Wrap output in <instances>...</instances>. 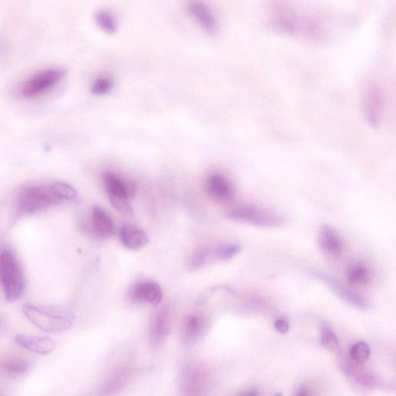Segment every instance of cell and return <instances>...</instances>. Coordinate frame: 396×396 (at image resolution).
<instances>
[{
    "label": "cell",
    "mask_w": 396,
    "mask_h": 396,
    "mask_svg": "<svg viewBox=\"0 0 396 396\" xmlns=\"http://www.w3.org/2000/svg\"><path fill=\"white\" fill-rule=\"evenodd\" d=\"M131 297L135 302L159 305L163 297L161 286L154 281H141L133 285Z\"/></svg>",
    "instance_id": "8fae6325"
},
{
    "label": "cell",
    "mask_w": 396,
    "mask_h": 396,
    "mask_svg": "<svg viewBox=\"0 0 396 396\" xmlns=\"http://www.w3.org/2000/svg\"><path fill=\"white\" fill-rule=\"evenodd\" d=\"M238 396H258V392L255 389H251V390L245 392Z\"/></svg>",
    "instance_id": "1f68e13d"
},
{
    "label": "cell",
    "mask_w": 396,
    "mask_h": 396,
    "mask_svg": "<svg viewBox=\"0 0 396 396\" xmlns=\"http://www.w3.org/2000/svg\"><path fill=\"white\" fill-rule=\"evenodd\" d=\"M370 279V272L363 265H354L347 272V281L352 286L365 285Z\"/></svg>",
    "instance_id": "7402d4cb"
},
{
    "label": "cell",
    "mask_w": 396,
    "mask_h": 396,
    "mask_svg": "<svg viewBox=\"0 0 396 396\" xmlns=\"http://www.w3.org/2000/svg\"><path fill=\"white\" fill-rule=\"evenodd\" d=\"M95 22L101 31L106 33L113 34L118 29V22L111 11L99 10L95 13Z\"/></svg>",
    "instance_id": "ffe728a7"
},
{
    "label": "cell",
    "mask_w": 396,
    "mask_h": 396,
    "mask_svg": "<svg viewBox=\"0 0 396 396\" xmlns=\"http://www.w3.org/2000/svg\"><path fill=\"white\" fill-rule=\"evenodd\" d=\"M209 196L217 201L225 202L235 196V189L231 182L220 173L211 174L206 181Z\"/></svg>",
    "instance_id": "7c38bea8"
},
{
    "label": "cell",
    "mask_w": 396,
    "mask_h": 396,
    "mask_svg": "<svg viewBox=\"0 0 396 396\" xmlns=\"http://www.w3.org/2000/svg\"><path fill=\"white\" fill-rule=\"evenodd\" d=\"M241 251V247L238 244H229L222 245L214 249V258L220 261H226L233 258Z\"/></svg>",
    "instance_id": "4316f807"
},
{
    "label": "cell",
    "mask_w": 396,
    "mask_h": 396,
    "mask_svg": "<svg viewBox=\"0 0 396 396\" xmlns=\"http://www.w3.org/2000/svg\"><path fill=\"white\" fill-rule=\"evenodd\" d=\"M313 275L329 285L331 290L336 292L337 295L348 304L363 310H365L370 307V303L368 302L366 299L359 295L358 293L348 289L345 285L336 281V279L325 274V273L322 271H314Z\"/></svg>",
    "instance_id": "52a82bcc"
},
{
    "label": "cell",
    "mask_w": 396,
    "mask_h": 396,
    "mask_svg": "<svg viewBox=\"0 0 396 396\" xmlns=\"http://www.w3.org/2000/svg\"><path fill=\"white\" fill-rule=\"evenodd\" d=\"M15 340L16 343L24 348V349L38 354H49L51 353L54 347H56L54 341L47 337L18 334V336L15 337Z\"/></svg>",
    "instance_id": "2e32d148"
},
{
    "label": "cell",
    "mask_w": 396,
    "mask_h": 396,
    "mask_svg": "<svg viewBox=\"0 0 396 396\" xmlns=\"http://www.w3.org/2000/svg\"><path fill=\"white\" fill-rule=\"evenodd\" d=\"M65 75V71L56 68L38 72L24 81L19 94L24 99L36 98L57 85Z\"/></svg>",
    "instance_id": "277c9868"
},
{
    "label": "cell",
    "mask_w": 396,
    "mask_h": 396,
    "mask_svg": "<svg viewBox=\"0 0 396 396\" xmlns=\"http://www.w3.org/2000/svg\"><path fill=\"white\" fill-rule=\"evenodd\" d=\"M295 396H311V393L309 388L303 384L297 388Z\"/></svg>",
    "instance_id": "4dcf8cb0"
},
{
    "label": "cell",
    "mask_w": 396,
    "mask_h": 396,
    "mask_svg": "<svg viewBox=\"0 0 396 396\" xmlns=\"http://www.w3.org/2000/svg\"><path fill=\"white\" fill-rule=\"evenodd\" d=\"M320 343L326 349L333 352L339 350V343L336 333L329 324H323L320 327Z\"/></svg>",
    "instance_id": "603a6c76"
},
{
    "label": "cell",
    "mask_w": 396,
    "mask_h": 396,
    "mask_svg": "<svg viewBox=\"0 0 396 396\" xmlns=\"http://www.w3.org/2000/svg\"><path fill=\"white\" fill-rule=\"evenodd\" d=\"M29 368L30 364L22 358L13 356L0 359V371L10 377H18L28 370Z\"/></svg>",
    "instance_id": "d6986e66"
},
{
    "label": "cell",
    "mask_w": 396,
    "mask_h": 396,
    "mask_svg": "<svg viewBox=\"0 0 396 396\" xmlns=\"http://www.w3.org/2000/svg\"><path fill=\"white\" fill-rule=\"evenodd\" d=\"M206 317L197 314H190L183 325V340L184 345L192 346L199 340L207 329Z\"/></svg>",
    "instance_id": "9a60e30c"
},
{
    "label": "cell",
    "mask_w": 396,
    "mask_h": 396,
    "mask_svg": "<svg viewBox=\"0 0 396 396\" xmlns=\"http://www.w3.org/2000/svg\"><path fill=\"white\" fill-rule=\"evenodd\" d=\"M215 288H210L206 290H204L201 295L198 297L197 299V305H202L207 302V300L213 295Z\"/></svg>",
    "instance_id": "f546056e"
},
{
    "label": "cell",
    "mask_w": 396,
    "mask_h": 396,
    "mask_svg": "<svg viewBox=\"0 0 396 396\" xmlns=\"http://www.w3.org/2000/svg\"><path fill=\"white\" fill-rule=\"evenodd\" d=\"M274 396H282V394L278 393V394L275 395Z\"/></svg>",
    "instance_id": "d6a6232c"
},
{
    "label": "cell",
    "mask_w": 396,
    "mask_h": 396,
    "mask_svg": "<svg viewBox=\"0 0 396 396\" xmlns=\"http://www.w3.org/2000/svg\"><path fill=\"white\" fill-rule=\"evenodd\" d=\"M172 324V313L168 307L156 312L149 324V341L153 347L160 346L168 336Z\"/></svg>",
    "instance_id": "9c48e42d"
},
{
    "label": "cell",
    "mask_w": 396,
    "mask_h": 396,
    "mask_svg": "<svg viewBox=\"0 0 396 396\" xmlns=\"http://www.w3.org/2000/svg\"><path fill=\"white\" fill-rule=\"evenodd\" d=\"M119 238L126 249L134 251L146 247L149 242V238L146 232L131 224L122 225Z\"/></svg>",
    "instance_id": "5bb4252c"
},
{
    "label": "cell",
    "mask_w": 396,
    "mask_h": 396,
    "mask_svg": "<svg viewBox=\"0 0 396 396\" xmlns=\"http://www.w3.org/2000/svg\"><path fill=\"white\" fill-rule=\"evenodd\" d=\"M318 244L320 249L327 256L338 258L343 254V242L336 229L324 225L318 234Z\"/></svg>",
    "instance_id": "4fadbf2b"
},
{
    "label": "cell",
    "mask_w": 396,
    "mask_h": 396,
    "mask_svg": "<svg viewBox=\"0 0 396 396\" xmlns=\"http://www.w3.org/2000/svg\"><path fill=\"white\" fill-rule=\"evenodd\" d=\"M50 189L51 194L56 197L58 201L73 200L74 198L77 196L76 190L66 183H54Z\"/></svg>",
    "instance_id": "d4e9b609"
},
{
    "label": "cell",
    "mask_w": 396,
    "mask_h": 396,
    "mask_svg": "<svg viewBox=\"0 0 396 396\" xmlns=\"http://www.w3.org/2000/svg\"><path fill=\"white\" fill-rule=\"evenodd\" d=\"M24 315L40 330L49 333H61L71 329L73 324L70 317L40 308V307L25 304L23 307Z\"/></svg>",
    "instance_id": "7a4b0ae2"
},
{
    "label": "cell",
    "mask_w": 396,
    "mask_h": 396,
    "mask_svg": "<svg viewBox=\"0 0 396 396\" xmlns=\"http://www.w3.org/2000/svg\"><path fill=\"white\" fill-rule=\"evenodd\" d=\"M92 229L101 238H110L115 231V225L110 216L99 206L92 209Z\"/></svg>",
    "instance_id": "e0dca14e"
},
{
    "label": "cell",
    "mask_w": 396,
    "mask_h": 396,
    "mask_svg": "<svg viewBox=\"0 0 396 396\" xmlns=\"http://www.w3.org/2000/svg\"><path fill=\"white\" fill-rule=\"evenodd\" d=\"M349 354L351 359L355 364L363 365L370 357V347L366 343L359 341L351 347Z\"/></svg>",
    "instance_id": "cb8c5ba5"
},
{
    "label": "cell",
    "mask_w": 396,
    "mask_h": 396,
    "mask_svg": "<svg viewBox=\"0 0 396 396\" xmlns=\"http://www.w3.org/2000/svg\"><path fill=\"white\" fill-rule=\"evenodd\" d=\"M114 88L113 80L108 76H100L95 80L92 86V92L97 97H104L110 93Z\"/></svg>",
    "instance_id": "484cf974"
},
{
    "label": "cell",
    "mask_w": 396,
    "mask_h": 396,
    "mask_svg": "<svg viewBox=\"0 0 396 396\" xmlns=\"http://www.w3.org/2000/svg\"><path fill=\"white\" fill-rule=\"evenodd\" d=\"M58 201L51 189L44 187H31L24 189L19 198V206L24 213L33 214Z\"/></svg>",
    "instance_id": "5b68a950"
},
{
    "label": "cell",
    "mask_w": 396,
    "mask_h": 396,
    "mask_svg": "<svg viewBox=\"0 0 396 396\" xmlns=\"http://www.w3.org/2000/svg\"><path fill=\"white\" fill-rule=\"evenodd\" d=\"M0 281L8 302H15L24 295L25 279L23 270L15 255L8 250L0 254Z\"/></svg>",
    "instance_id": "6da1fadb"
},
{
    "label": "cell",
    "mask_w": 396,
    "mask_h": 396,
    "mask_svg": "<svg viewBox=\"0 0 396 396\" xmlns=\"http://www.w3.org/2000/svg\"><path fill=\"white\" fill-rule=\"evenodd\" d=\"M181 386L184 396H206L209 388L208 375L201 366H188L182 373Z\"/></svg>",
    "instance_id": "8992f818"
},
{
    "label": "cell",
    "mask_w": 396,
    "mask_h": 396,
    "mask_svg": "<svg viewBox=\"0 0 396 396\" xmlns=\"http://www.w3.org/2000/svg\"><path fill=\"white\" fill-rule=\"evenodd\" d=\"M211 258H214V249L209 247H203L195 251L191 256L188 269L190 270H197L204 267Z\"/></svg>",
    "instance_id": "44dd1931"
},
{
    "label": "cell",
    "mask_w": 396,
    "mask_h": 396,
    "mask_svg": "<svg viewBox=\"0 0 396 396\" xmlns=\"http://www.w3.org/2000/svg\"><path fill=\"white\" fill-rule=\"evenodd\" d=\"M102 180L109 198L122 197L131 200L138 193V188L133 181L122 179L115 173L106 172Z\"/></svg>",
    "instance_id": "ba28073f"
},
{
    "label": "cell",
    "mask_w": 396,
    "mask_h": 396,
    "mask_svg": "<svg viewBox=\"0 0 396 396\" xmlns=\"http://www.w3.org/2000/svg\"><path fill=\"white\" fill-rule=\"evenodd\" d=\"M276 330L281 333H286L289 331V323L284 319H278L274 324Z\"/></svg>",
    "instance_id": "f1b7e54d"
},
{
    "label": "cell",
    "mask_w": 396,
    "mask_h": 396,
    "mask_svg": "<svg viewBox=\"0 0 396 396\" xmlns=\"http://www.w3.org/2000/svg\"><path fill=\"white\" fill-rule=\"evenodd\" d=\"M113 207L119 211V213L125 214H132L133 208L129 200L122 197H110L109 198Z\"/></svg>",
    "instance_id": "83f0119b"
},
{
    "label": "cell",
    "mask_w": 396,
    "mask_h": 396,
    "mask_svg": "<svg viewBox=\"0 0 396 396\" xmlns=\"http://www.w3.org/2000/svg\"><path fill=\"white\" fill-rule=\"evenodd\" d=\"M367 117L373 126H377L381 119L382 110L381 94L377 87L370 86L365 95Z\"/></svg>",
    "instance_id": "ac0fdd59"
},
{
    "label": "cell",
    "mask_w": 396,
    "mask_h": 396,
    "mask_svg": "<svg viewBox=\"0 0 396 396\" xmlns=\"http://www.w3.org/2000/svg\"><path fill=\"white\" fill-rule=\"evenodd\" d=\"M189 15L204 31L210 35H215L220 30L217 19L208 6L202 2H190L188 4Z\"/></svg>",
    "instance_id": "30bf717a"
},
{
    "label": "cell",
    "mask_w": 396,
    "mask_h": 396,
    "mask_svg": "<svg viewBox=\"0 0 396 396\" xmlns=\"http://www.w3.org/2000/svg\"><path fill=\"white\" fill-rule=\"evenodd\" d=\"M231 220L261 227H278L284 222V218L272 211L255 206H242L231 209L227 213Z\"/></svg>",
    "instance_id": "3957f363"
}]
</instances>
